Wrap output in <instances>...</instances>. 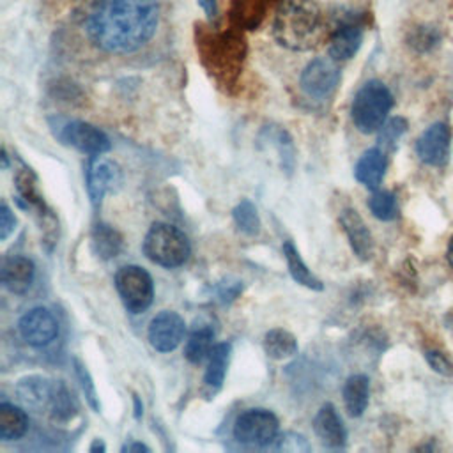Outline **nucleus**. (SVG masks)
<instances>
[{
  "label": "nucleus",
  "instance_id": "11",
  "mask_svg": "<svg viewBox=\"0 0 453 453\" xmlns=\"http://www.w3.org/2000/svg\"><path fill=\"white\" fill-rule=\"evenodd\" d=\"M147 334L156 350L172 352L180 345L186 334V322L177 311L165 310L150 320Z\"/></svg>",
  "mask_w": 453,
  "mask_h": 453
},
{
  "label": "nucleus",
  "instance_id": "13",
  "mask_svg": "<svg viewBox=\"0 0 453 453\" xmlns=\"http://www.w3.org/2000/svg\"><path fill=\"white\" fill-rule=\"evenodd\" d=\"M449 129L444 122L428 126L416 142L418 157L430 166H442L449 156Z\"/></svg>",
  "mask_w": 453,
  "mask_h": 453
},
{
  "label": "nucleus",
  "instance_id": "7",
  "mask_svg": "<svg viewBox=\"0 0 453 453\" xmlns=\"http://www.w3.org/2000/svg\"><path fill=\"white\" fill-rule=\"evenodd\" d=\"M117 292L131 313L145 311L154 297V283L150 274L140 265H124L115 274Z\"/></svg>",
  "mask_w": 453,
  "mask_h": 453
},
{
  "label": "nucleus",
  "instance_id": "34",
  "mask_svg": "<svg viewBox=\"0 0 453 453\" xmlns=\"http://www.w3.org/2000/svg\"><path fill=\"white\" fill-rule=\"evenodd\" d=\"M16 228V216L12 214V211L9 209V205L5 202H2L0 205V239L5 241Z\"/></svg>",
  "mask_w": 453,
  "mask_h": 453
},
{
  "label": "nucleus",
  "instance_id": "14",
  "mask_svg": "<svg viewBox=\"0 0 453 453\" xmlns=\"http://www.w3.org/2000/svg\"><path fill=\"white\" fill-rule=\"evenodd\" d=\"M363 42V25L357 18H343L329 35V57L336 62L352 58Z\"/></svg>",
  "mask_w": 453,
  "mask_h": 453
},
{
  "label": "nucleus",
  "instance_id": "10",
  "mask_svg": "<svg viewBox=\"0 0 453 453\" xmlns=\"http://www.w3.org/2000/svg\"><path fill=\"white\" fill-rule=\"evenodd\" d=\"M18 329L21 338L32 347H46L50 345L58 334V322L55 315L42 308L28 310L18 322Z\"/></svg>",
  "mask_w": 453,
  "mask_h": 453
},
{
  "label": "nucleus",
  "instance_id": "38",
  "mask_svg": "<svg viewBox=\"0 0 453 453\" xmlns=\"http://www.w3.org/2000/svg\"><path fill=\"white\" fill-rule=\"evenodd\" d=\"M133 402H134V416L140 418L142 412H143V405H142V402H140V398L136 395H133Z\"/></svg>",
  "mask_w": 453,
  "mask_h": 453
},
{
  "label": "nucleus",
  "instance_id": "29",
  "mask_svg": "<svg viewBox=\"0 0 453 453\" xmlns=\"http://www.w3.org/2000/svg\"><path fill=\"white\" fill-rule=\"evenodd\" d=\"M370 212L382 221H391L398 216V203L393 193L389 191H377L368 200Z\"/></svg>",
  "mask_w": 453,
  "mask_h": 453
},
{
  "label": "nucleus",
  "instance_id": "9",
  "mask_svg": "<svg viewBox=\"0 0 453 453\" xmlns=\"http://www.w3.org/2000/svg\"><path fill=\"white\" fill-rule=\"evenodd\" d=\"M340 83V67L331 57H317L303 69L299 85L308 97L324 99L333 94Z\"/></svg>",
  "mask_w": 453,
  "mask_h": 453
},
{
  "label": "nucleus",
  "instance_id": "27",
  "mask_svg": "<svg viewBox=\"0 0 453 453\" xmlns=\"http://www.w3.org/2000/svg\"><path fill=\"white\" fill-rule=\"evenodd\" d=\"M264 350L271 359H287L297 352V340L285 329H271L264 336Z\"/></svg>",
  "mask_w": 453,
  "mask_h": 453
},
{
  "label": "nucleus",
  "instance_id": "39",
  "mask_svg": "<svg viewBox=\"0 0 453 453\" xmlns=\"http://www.w3.org/2000/svg\"><path fill=\"white\" fill-rule=\"evenodd\" d=\"M446 258H448V264L453 267V235L448 242V250H446Z\"/></svg>",
  "mask_w": 453,
  "mask_h": 453
},
{
  "label": "nucleus",
  "instance_id": "5",
  "mask_svg": "<svg viewBox=\"0 0 453 453\" xmlns=\"http://www.w3.org/2000/svg\"><path fill=\"white\" fill-rule=\"evenodd\" d=\"M391 108V90L380 80H368L354 96L350 117L357 131L370 134L384 126Z\"/></svg>",
  "mask_w": 453,
  "mask_h": 453
},
{
  "label": "nucleus",
  "instance_id": "24",
  "mask_svg": "<svg viewBox=\"0 0 453 453\" xmlns=\"http://www.w3.org/2000/svg\"><path fill=\"white\" fill-rule=\"evenodd\" d=\"M230 352H232V345L228 342L214 345V349L209 356V365H207L205 377H203V384L211 391H216L221 388L225 375H226L228 361H230Z\"/></svg>",
  "mask_w": 453,
  "mask_h": 453
},
{
  "label": "nucleus",
  "instance_id": "33",
  "mask_svg": "<svg viewBox=\"0 0 453 453\" xmlns=\"http://www.w3.org/2000/svg\"><path fill=\"white\" fill-rule=\"evenodd\" d=\"M276 441V448L278 449H283V451H292V453H299V451H308L310 446L306 442V439L303 435H297V434H283L280 437L274 439Z\"/></svg>",
  "mask_w": 453,
  "mask_h": 453
},
{
  "label": "nucleus",
  "instance_id": "35",
  "mask_svg": "<svg viewBox=\"0 0 453 453\" xmlns=\"http://www.w3.org/2000/svg\"><path fill=\"white\" fill-rule=\"evenodd\" d=\"M425 357H426L428 365L432 366V370H435L437 373H441V375H451V373H453L451 363H449V361L446 359V356L441 354L439 350H428V352L425 354Z\"/></svg>",
  "mask_w": 453,
  "mask_h": 453
},
{
  "label": "nucleus",
  "instance_id": "22",
  "mask_svg": "<svg viewBox=\"0 0 453 453\" xmlns=\"http://www.w3.org/2000/svg\"><path fill=\"white\" fill-rule=\"evenodd\" d=\"M27 430H28L27 412L18 405L4 402L0 405V439L16 441L23 437Z\"/></svg>",
  "mask_w": 453,
  "mask_h": 453
},
{
  "label": "nucleus",
  "instance_id": "12",
  "mask_svg": "<svg viewBox=\"0 0 453 453\" xmlns=\"http://www.w3.org/2000/svg\"><path fill=\"white\" fill-rule=\"evenodd\" d=\"M122 182V172L117 163L103 156H92L87 166V191L90 202L99 205L103 196Z\"/></svg>",
  "mask_w": 453,
  "mask_h": 453
},
{
  "label": "nucleus",
  "instance_id": "16",
  "mask_svg": "<svg viewBox=\"0 0 453 453\" xmlns=\"http://www.w3.org/2000/svg\"><path fill=\"white\" fill-rule=\"evenodd\" d=\"M340 225L349 239V244L352 251L357 255L361 260H370L373 255V239L372 234L359 216V212L352 207H347L340 212Z\"/></svg>",
  "mask_w": 453,
  "mask_h": 453
},
{
  "label": "nucleus",
  "instance_id": "32",
  "mask_svg": "<svg viewBox=\"0 0 453 453\" xmlns=\"http://www.w3.org/2000/svg\"><path fill=\"white\" fill-rule=\"evenodd\" d=\"M74 372H76V377H78V380H80L81 391H83V395H85L88 405H90L96 412H99L101 403H99V396H97V393H96V386H94V382H92V379H90L87 368H85L78 359L74 361Z\"/></svg>",
  "mask_w": 453,
  "mask_h": 453
},
{
  "label": "nucleus",
  "instance_id": "17",
  "mask_svg": "<svg viewBox=\"0 0 453 453\" xmlns=\"http://www.w3.org/2000/svg\"><path fill=\"white\" fill-rule=\"evenodd\" d=\"M35 276V265L28 257H9L4 260L0 269V280L2 285L11 294H25L34 281Z\"/></svg>",
  "mask_w": 453,
  "mask_h": 453
},
{
  "label": "nucleus",
  "instance_id": "37",
  "mask_svg": "<svg viewBox=\"0 0 453 453\" xmlns=\"http://www.w3.org/2000/svg\"><path fill=\"white\" fill-rule=\"evenodd\" d=\"M122 451H127V453H133V451H149V448L142 442H131V444H126L122 448Z\"/></svg>",
  "mask_w": 453,
  "mask_h": 453
},
{
  "label": "nucleus",
  "instance_id": "18",
  "mask_svg": "<svg viewBox=\"0 0 453 453\" xmlns=\"http://www.w3.org/2000/svg\"><path fill=\"white\" fill-rule=\"evenodd\" d=\"M313 430L324 444L333 448H340L347 441V430L343 426V421L336 412L334 405L331 403H326L319 409L313 418Z\"/></svg>",
  "mask_w": 453,
  "mask_h": 453
},
{
  "label": "nucleus",
  "instance_id": "4",
  "mask_svg": "<svg viewBox=\"0 0 453 453\" xmlns=\"http://www.w3.org/2000/svg\"><path fill=\"white\" fill-rule=\"evenodd\" d=\"M16 395L25 407L35 412H48L55 419H67L76 411L73 395L60 380L28 377L19 380L16 386Z\"/></svg>",
  "mask_w": 453,
  "mask_h": 453
},
{
  "label": "nucleus",
  "instance_id": "19",
  "mask_svg": "<svg viewBox=\"0 0 453 453\" xmlns=\"http://www.w3.org/2000/svg\"><path fill=\"white\" fill-rule=\"evenodd\" d=\"M386 166H388V159L382 149L373 147L363 152V156L357 159L356 166H354V175L357 179V182H361L365 188L375 191L386 173Z\"/></svg>",
  "mask_w": 453,
  "mask_h": 453
},
{
  "label": "nucleus",
  "instance_id": "3",
  "mask_svg": "<svg viewBox=\"0 0 453 453\" xmlns=\"http://www.w3.org/2000/svg\"><path fill=\"white\" fill-rule=\"evenodd\" d=\"M273 35L287 50H315L327 37L326 19L317 0H280L273 18Z\"/></svg>",
  "mask_w": 453,
  "mask_h": 453
},
{
  "label": "nucleus",
  "instance_id": "20",
  "mask_svg": "<svg viewBox=\"0 0 453 453\" xmlns=\"http://www.w3.org/2000/svg\"><path fill=\"white\" fill-rule=\"evenodd\" d=\"M271 0H232L230 21L234 28L255 30L264 21Z\"/></svg>",
  "mask_w": 453,
  "mask_h": 453
},
{
  "label": "nucleus",
  "instance_id": "31",
  "mask_svg": "<svg viewBox=\"0 0 453 453\" xmlns=\"http://www.w3.org/2000/svg\"><path fill=\"white\" fill-rule=\"evenodd\" d=\"M407 131V120L402 117H393L388 122H384L382 131H380V145L386 149H393L396 140Z\"/></svg>",
  "mask_w": 453,
  "mask_h": 453
},
{
  "label": "nucleus",
  "instance_id": "15",
  "mask_svg": "<svg viewBox=\"0 0 453 453\" xmlns=\"http://www.w3.org/2000/svg\"><path fill=\"white\" fill-rule=\"evenodd\" d=\"M64 140L80 152L90 156H101L111 147L110 138L99 127L83 120L69 122L64 127Z\"/></svg>",
  "mask_w": 453,
  "mask_h": 453
},
{
  "label": "nucleus",
  "instance_id": "41",
  "mask_svg": "<svg viewBox=\"0 0 453 453\" xmlns=\"http://www.w3.org/2000/svg\"><path fill=\"white\" fill-rule=\"evenodd\" d=\"M2 168H7V154H5V150H2Z\"/></svg>",
  "mask_w": 453,
  "mask_h": 453
},
{
  "label": "nucleus",
  "instance_id": "40",
  "mask_svg": "<svg viewBox=\"0 0 453 453\" xmlns=\"http://www.w3.org/2000/svg\"><path fill=\"white\" fill-rule=\"evenodd\" d=\"M104 449H106V448H104V444H103L101 439H96L94 444L90 446V451H92V453H94V451H104Z\"/></svg>",
  "mask_w": 453,
  "mask_h": 453
},
{
  "label": "nucleus",
  "instance_id": "28",
  "mask_svg": "<svg viewBox=\"0 0 453 453\" xmlns=\"http://www.w3.org/2000/svg\"><path fill=\"white\" fill-rule=\"evenodd\" d=\"M234 221L246 235H257L260 232V218L257 207L250 200H241L232 211Z\"/></svg>",
  "mask_w": 453,
  "mask_h": 453
},
{
  "label": "nucleus",
  "instance_id": "21",
  "mask_svg": "<svg viewBox=\"0 0 453 453\" xmlns=\"http://www.w3.org/2000/svg\"><path fill=\"white\" fill-rule=\"evenodd\" d=\"M368 398H370V380H368V377L363 375V373L350 375L345 380V386H343V402H345L347 412L352 418L361 416L366 411Z\"/></svg>",
  "mask_w": 453,
  "mask_h": 453
},
{
  "label": "nucleus",
  "instance_id": "6",
  "mask_svg": "<svg viewBox=\"0 0 453 453\" xmlns=\"http://www.w3.org/2000/svg\"><path fill=\"white\" fill-rule=\"evenodd\" d=\"M142 250L150 262L166 269L182 265L191 253L184 232L168 223H154L145 234Z\"/></svg>",
  "mask_w": 453,
  "mask_h": 453
},
{
  "label": "nucleus",
  "instance_id": "30",
  "mask_svg": "<svg viewBox=\"0 0 453 453\" xmlns=\"http://www.w3.org/2000/svg\"><path fill=\"white\" fill-rule=\"evenodd\" d=\"M439 41H441L439 30L434 28V27H426V25L416 27V28L409 34V37H407V44H409L414 51H421V53L432 50Z\"/></svg>",
  "mask_w": 453,
  "mask_h": 453
},
{
  "label": "nucleus",
  "instance_id": "36",
  "mask_svg": "<svg viewBox=\"0 0 453 453\" xmlns=\"http://www.w3.org/2000/svg\"><path fill=\"white\" fill-rule=\"evenodd\" d=\"M196 4L200 5V9L203 11V14L207 16L209 23H214L218 19L219 9H218V0H196Z\"/></svg>",
  "mask_w": 453,
  "mask_h": 453
},
{
  "label": "nucleus",
  "instance_id": "1",
  "mask_svg": "<svg viewBox=\"0 0 453 453\" xmlns=\"http://www.w3.org/2000/svg\"><path fill=\"white\" fill-rule=\"evenodd\" d=\"M157 23V0H101L87 16L85 32L97 50L126 55L145 46Z\"/></svg>",
  "mask_w": 453,
  "mask_h": 453
},
{
  "label": "nucleus",
  "instance_id": "23",
  "mask_svg": "<svg viewBox=\"0 0 453 453\" xmlns=\"http://www.w3.org/2000/svg\"><path fill=\"white\" fill-rule=\"evenodd\" d=\"M90 242H92L94 253L103 260H110L113 257H117L119 251L122 250L120 234L106 223L94 225L92 234H90Z\"/></svg>",
  "mask_w": 453,
  "mask_h": 453
},
{
  "label": "nucleus",
  "instance_id": "25",
  "mask_svg": "<svg viewBox=\"0 0 453 453\" xmlns=\"http://www.w3.org/2000/svg\"><path fill=\"white\" fill-rule=\"evenodd\" d=\"M283 255H285L287 267H288V273L294 278V281H297L299 285H303L306 288H311V290H322L324 288L322 281L308 269V265L303 262L297 248L290 241L283 242Z\"/></svg>",
  "mask_w": 453,
  "mask_h": 453
},
{
  "label": "nucleus",
  "instance_id": "26",
  "mask_svg": "<svg viewBox=\"0 0 453 453\" xmlns=\"http://www.w3.org/2000/svg\"><path fill=\"white\" fill-rule=\"evenodd\" d=\"M214 349V329L211 326L196 327L186 340L184 356L189 363L198 365L211 356Z\"/></svg>",
  "mask_w": 453,
  "mask_h": 453
},
{
  "label": "nucleus",
  "instance_id": "2",
  "mask_svg": "<svg viewBox=\"0 0 453 453\" xmlns=\"http://www.w3.org/2000/svg\"><path fill=\"white\" fill-rule=\"evenodd\" d=\"M195 44L202 65L223 87H232L242 69L246 57V41L242 30H219L212 23L196 25Z\"/></svg>",
  "mask_w": 453,
  "mask_h": 453
},
{
  "label": "nucleus",
  "instance_id": "8",
  "mask_svg": "<svg viewBox=\"0 0 453 453\" xmlns=\"http://www.w3.org/2000/svg\"><path fill=\"white\" fill-rule=\"evenodd\" d=\"M234 437L242 444L267 446L278 437V419L267 409H248L237 416Z\"/></svg>",
  "mask_w": 453,
  "mask_h": 453
}]
</instances>
